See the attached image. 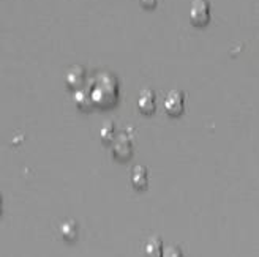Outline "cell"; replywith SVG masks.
<instances>
[{
    "instance_id": "obj_1",
    "label": "cell",
    "mask_w": 259,
    "mask_h": 257,
    "mask_svg": "<svg viewBox=\"0 0 259 257\" xmlns=\"http://www.w3.org/2000/svg\"><path fill=\"white\" fill-rule=\"evenodd\" d=\"M89 90L97 108H111L119 98V82L115 79V76L109 73L98 74Z\"/></svg>"
},
{
    "instance_id": "obj_2",
    "label": "cell",
    "mask_w": 259,
    "mask_h": 257,
    "mask_svg": "<svg viewBox=\"0 0 259 257\" xmlns=\"http://www.w3.org/2000/svg\"><path fill=\"white\" fill-rule=\"evenodd\" d=\"M190 21L194 25H205L210 21V2L209 0H193L190 5Z\"/></svg>"
},
{
    "instance_id": "obj_3",
    "label": "cell",
    "mask_w": 259,
    "mask_h": 257,
    "mask_svg": "<svg viewBox=\"0 0 259 257\" xmlns=\"http://www.w3.org/2000/svg\"><path fill=\"white\" fill-rule=\"evenodd\" d=\"M164 111L167 115L179 117L180 114L185 111V93L180 90H172L164 98Z\"/></svg>"
},
{
    "instance_id": "obj_4",
    "label": "cell",
    "mask_w": 259,
    "mask_h": 257,
    "mask_svg": "<svg viewBox=\"0 0 259 257\" xmlns=\"http://www.w3.org/2000/svg\"><path fill=\"white\" fill-rule=\"evenodd\" d=\"M133 153V142L132 137L126 133L119 134L112 140V155L117 160H128Z\"/></svg>"
},
{
    "instance_id": "obj_5",
    "label": "cell",
    "mask_w": 259,
    "mask_h": 257,
    "mask_svg": "<svg viewBox=\"0 0 259 257\" xmlns=\"http://www.w3.org/2000/svg\"><path fill=\"white\" fill-rule=\"evenodd\" d=\"M85 70L81 65H74L71 67L67 74H65V84H67L68 88L71 90H77V88H82L84 82H85Z\"/></svg>"
},
{
    "instance_id": "obj_6",
    "label": "cell",
    "mask_w": 259,
    "mask_h": 257,
    "mask_svg": "<svg viewBox=\"0 0 259 257\" xmlns=\"http://www.w3.org/2000/svg\"><path fill=\"white\" fill-rule=\"evenodd\" d=\"M138 108L142 114H152L157 108V102H155V93L152 90L146 88L142 90L139 93V98H138Z\"/></svg>"
},
{
    "instance_id": "obj_7",
    "label": "cell",
    "mask_w": 259,
    "mask_h": 257,
    "mask_svg": "<svg viewBox=\"0 0 259 257\" xmlns=\"http://www.w3.org/2000/svg\"><path fill=\"white\" fill-rule=\"evenodd\" d=\"M76 106L82 109V111H90L92 108H95L94 101H92V95H90V90L89 88H77L74 90V96H73Z\"/></svg>"
},
{
    "instance_id": "obj_8",
    "label": "cell",
    "mask_w": 259,
    "mask_h": 257,
    "mask_svg": "<svg viewBox=\"0 0 259 257\" xmlns=\"http://www.w3.org/2000/svg\"><path fill=\"white\" fill-rule=\"evenodd\" d=\"M132 183L136 189H144L147 188V183H149V175H147V169L144 166H135L133 171H132Z\"/></svg>"
},
{
    "instance_id": "obj_9",
    "label": "cell",
    "mask_w": 259,
    "mask_h": 257,
    "mask_svg": "<svg viewBox=\"0 0 259 257\" xmlns=\"http://www.w3.org/2000/svg\"><path fill=\"white\" fill-rule=\"evenodd\" d=\"M144 252L147 257H163V241L158 237H152L147 240Z\"/></svg>"
},
{
    "instance_id": "obj_10",
    "label": "cell",
    "mask_w": 259,
    "mask_h": 257,
    "mask_svg": "<svg viewBox=\"0 0 259 257\" xmlns=\"http://www.w3.org/2000/svg\"><path fill=\"white\" fill-rule=\"evenodd\" d=\"M60 235H62V238L68 240V241L74 240L77 237V226H76V223L71 221V220L62 223L60 224Z\"/></svg>"
},
{
    "instance_id": "obj_11",
    "label": "cell",
    "mask_w": 259,
    "mask_h": 257,
    "mask_svg": "<svg viewBox=\"0 0 259 257\" xmlns=\"http://www.w3.org/2000/svg\"><path fill=\"white\" fill-rule=\"evenodd\" d=\"M100 137H101L103 142H106V144L112 142V140L115 139V126H114L112 122H106L105 125L101 126Z\"/></svg>"
},
{
    "instance_id": "obj_12",
    "label": "cell",
    "mask_w": 259,
    "mask_h": 257,
    "mask_svg": "<svg viewBox=\"0 0 259 257\" xmlns=\"http://www.w3.org/2000/svg\"><path fill=\"white\" fill-rule=\"evenodd\" d=\"M163 257H182V252H180L176 246H169L163 251Z\"/></svg>"
},
{
    "instance_id": "obj_13",
    "label": "cell",
    "mask_w": 259,
    "mask_h": 257,
    "mask_svg": "<svg viewBox=\"0 0 259 257\" xmlns=\"http://www.w3.org/2000/svg\"><path fill=\"white\" fill-rule=\"evenodd\" d=\"M139 2L144 8H155L158 4V0H139Z\"/></svg>"
},
{
    "instance_id": "obj_14",
    "label": "cell",
    "mask_w": 259,
    "mask_h": 257,
    "mask_svg": "<svg viewBox=\"0 0 259 257\" xmlns=\"http://www.w3.org/2000/svg\"><path fill=\"white\" fill-rule=\"evenodd\" d=\"M2 209H4V200H2V194H0V213H2Z\"/></svg>"
}]
</instances>
